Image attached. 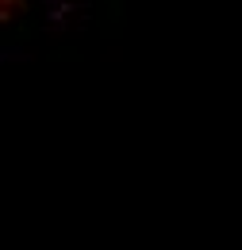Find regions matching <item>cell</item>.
Segmentation results:
<instances>
[{
  "instance_id": "1",
  "label": "cell",
  "mask_w": 242,
  "mask_h": 250,
  "mask_svg": "<svg viewBox=\"0 0 242 250\" xmlns=\"http://www.w3.org/2000/svg\"><path fill=\"white\" fill-rule=\"evenodd\" d=\"M23 12H27V4H12V0L0 4V20H20Z\"/></svg>"
}]
</instances>
